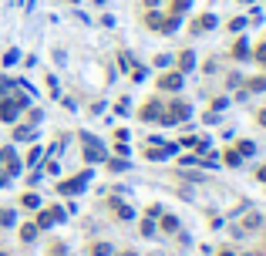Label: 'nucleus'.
<instances>
[{
    "label": "nucleus",
    "instance_id": "obj_1",
    "mask_svg": "<svg viewBox=\"0 0 266 256\" xmlns=\"http://www.w3.org/2000/svg\"><path fill=\"white\" fill-rule=\"evenodd\" d=\"M7 223H14V212H0V226H7Z\"/></svg>",
    "mask_w": 266,
    "mask_h": 256
}]
</instances>
